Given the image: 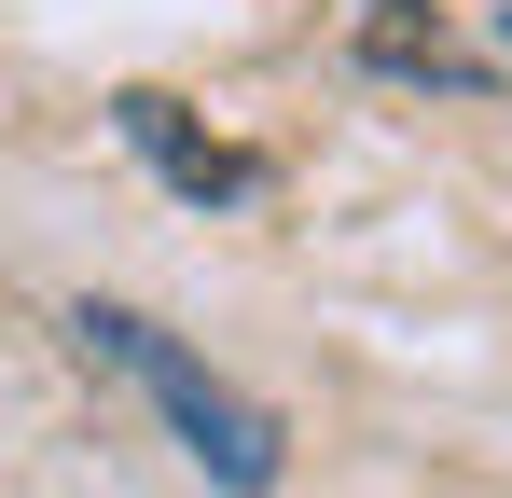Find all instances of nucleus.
<instances>
[{
    "mask_svg": "<svg viewBox=\"0 0 512 498\" xmlns=\"http://www.w3.org/2000/svg\"><path fill=\"white\" fill-rule=\"evenodd\" d=\"M84 346H97V360H125V374H139V388L180 415V443H194L222 485H277V429H263V402H236L222 374H194V360H180L153 319H125V305H84Z\"/></svg>",
    "mask_w": 512,
    "mask_h": 498,
    "instance_id": "1",
    "label": "nucleus"
},
{
    "mask_svg": "<svg viewBox=\"0 0 512 498\" xmlns=\"http://www.w3.org/2000/svg\"><path fill=\"white\" fill-rule=\"evenodd\" d=\"M125 125H139V153H167L180 194H250V166H236V153H194V139L167 125V97H125Z\"/></svg>",
    "mask_w": 512,
    "mask_h": 498,
    "instance_id": "2",
    "label": "nucleus"
}]
</instances>
